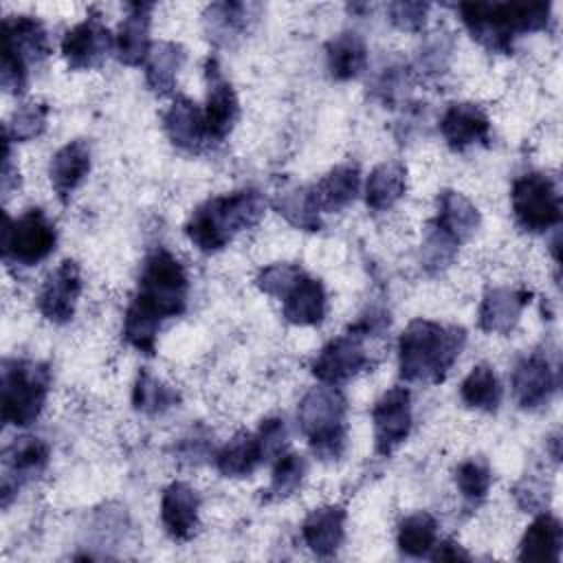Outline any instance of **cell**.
<instances>
[{
    "label": "cell",
    "instance_id": "40",
    "mask_svg": "<svg viewBox=\"0 0 563 563\" xmlns=\"http://www.w3.org/2000/svg\"><path fill=\"white\" fill-rule=\"evenodd\" d=\"M493 484V473L488 464L479 457H468L457 464L455 468V486L460 495L468 504H479L486 499Z\"/></svg>",
    "mask_w": 563,
    "mask_h": 563
},
{
    "label": "cell",
    "instance_id": "16",
    "mask_svg": "<svg viewBox=\"0 0 563 563\" xmlns=\"http://www.w3.org/2000/svg\"><path fill=\"white\" fill-rule=\"evenodd\" d=\"M161 521L174 541H189L200 526V495L187 482H172L161 495Z\"/></svg>",
    "mask_w": 563,
    "mask_h": 563
},
{
    "label": "cell",
    "instance_id": "33",
    "mask_svg": "<svg viewBox=\"0 0 563 563\" xmlns=\"http://www.w3.org/2000/svg\"><path fill=\"white\" fill-rule=\"evenodd\" d=\"M460 398L466 407L493 413L499 409L504 398V387L488 363L475 365L460 385Z\"/></svg>",
    "mask_w": 563,
    "mask_h": 563
},
{
    "label": "cell",
    "instance_id": "4",
    "mask_svg": "<svg viewBox=\"0 0 563 563\" xmlns=\"http://www.w3.org/2000/svg\"><path fill=\"white\" fill-rule=\"evenodd\" d=\"M457 11L475 42L506 55L519 35L543 31L552 20L548 2H464Z\"/></svg>",
    "mask_w": 563,
    "mask_h": 563
},
{
    "label": "cell",
    "instance_id": "2",
    "mask_svg": "<svg viewBox=\"0 0 563 563\" xmlns=\"http://www.w3.org/2000/svg\"><path fill=\"white\" fill-rule=\"evenodd\" d=\"M464 345V328L413 319L398 339L400 378L407 383H442Z\"/></svg>",
    "mask_w": 563,
    "mask_h": 563
},
{
    "label": "cell",
    "instance_id": "15",
    "mask_svg": "<svg viewBox=\"0 0 563 563\" xmlns=\"http://www.w3.org/2000/svg\"><path fill=\"white\" fill-rule=\"evenodd\" d=\"M81 295V268L75 260H64L42 284L37 310L51 323H68L75 317Z\"/></svg>",
    "mask_w": 563,
    "mask_h": 563
},
{
    "label": "cell",
    "instance_id": "17",
    "mask_svg": "<svg viewBox=\"0 0 563 563\" xmlns=\"http://www.w3.org/2000/svg\"><path fill=\"white\" fill-rule=\"evenodd\" d=\"M440 134L453 152H464L473 145H486L490 141V121L488 114L475 103H451L440 119Z\"/></svg>",
    "mask_w": 563,
    "mask_h": 563
},
{
    "label": "cell",
    "instance_id": "24",
    "mask_svg": "<svg viewBox=\"0 0 563 563\" xmlns=\"http://www.w3.org/2000/svg\"><path fill=\"white\" fill-rule=\"evenodd\" d=\"M282 312L292 325H319L328 312V295L321 279L303 273L292 290L282 299Z\"/></svg>",
    "mask_w": 563,
    "mask_h": 563
},
{
    "label": "cell",
    "instance_id": "41",
    "mask_svg": "<svg viewBox=\"0 0 563 563\" xmlns=\"http://www.w3.org/2000/svg\"><path fill=\"white\" fill-rule=\"evenodd\" d=\"M306 271L299 266V264H292V262H277V264H271L266 268H262L255 277V284L262 292L275 297V299H284L292 286L301 279Z\"/></svg>",
    "mask_w": 563,
    "mask_h": 563
},
{
    "label": "cell",
    "instance_id": "10",
    "mask_svg": "<svg viewBox=\"0 0 563 563\" xmlns=\"http://www.w3.org/2000/svg\"><path fill=\"white\" fill-rule=\"evenodd\" d=\"M411 394L407 387L396 385L387 389L372 407L374 427V449L378 455L389 457L411 431Z\"/></svg>",
    "mask_w": 563,
    "mask_h": 563
},
{
    "label": "cell",
    "instance_id": "19",
    "mask_svg": "<svg viewBox=\"0 0 563 563\" xmlns=\"http://www.w3.org/2000/svg\"><path fill=\"white\" fill-rule=\"evenodd\" d=\"M150 2H132L128 4L125 18L121 20L117 35H114V53L117 59L125 66H141L145 64L152 42H150V22H152Z\"/></svg>",
    "mask_w": 563,
    "mask_h": 563
},
{
    "label": "cell",
    "instance_id": "13",
    "mask_svg": "<svg viewBox=\"0 0 563 563\" xmlns=\"http://www.w3.org/2000/svg\"><path fill=\"white\" fill-rule=\"evenodd\" d=\"M114 48V37L99 13H88L62 37V55L73 70H90L103 64Z\"/></svg>",
    "mask_w": 563,
    "mask_h": 563
},
{
    "label": "cell",
    "instance_id": "7",
    "mask_svg": "<svg viewBox=\"0 0 563 563\" xmlns=\"http://www.w3.org/2000/svg\"><path fill=\"white\" fill-rule=\"evenodd\" d=\"M48 387V365L26 358H7L2 363V422L11 427L33 424L44 409Z\"/></svg>",
    "mask_w": 563,
    "mask_h": 563
},
{
    "label": "cell",
    "instance_id": "42",
    "mask_svg": "<svg viewBox=\"0 0 563 563\" xmlns=\"http://www.w3.org/2000/svg\"><path fill=\"white\" fill-rule=\"evenodd\" d=\"M389 22L407 33H418L427 24L429 4L427 2H391L387 7Z\"/></svg>",
    "mask_w": 563,
    "mask_h": 563
},
{
    "label": "cell",
    "instance_id": "6",
    "mask_svg": "<svg viewBox=\"0 0 563 563\" xmlns=\"http://www.w3.org/2000/svg\"><path fill=\"white\" fill-rule=\"evenodd\" d=\"M51 53V42L44 24L33 15H9L2 22V64L0 81L7 92L20 95L26 90L29 70Z\"/></svg>",
    "mask_w": 563,
    "mask_h": 563
},
{
    "label": "cell",
    "instance_id": "12",
    "mask_svg": "<svg viewBox=\"0 0 563 563\" xmlns=\"http://www.w3.org/2000/svg\"><path fill=\"white\" fill-rule=\"evenodd\" d=\"M205 79H207V103H205V128L209 145L222 143L240 119V101L231 81L222 75L220 64L209 57L205 62Z\"/></svg>",
    "mask_w": 563,
    "mask_h": 563
},
{
    "label": "cell",
    "instance_id": "9",
    "mask_svg": "<svg viewBox=\"0 0 563 563\" xmlns=\"http://www.w3.org/2000/svg\"><path fill=\"white\" fill-rule=\"evenodd\" d=\"M510 205L517 224L528 233H543L561 222V194L552 176L528 172L512 183Z\"/></svg>",
    "mask_w": 563,
    "mask_h": 563
},
{
    "label": "cell",
    "instance_id": "36",
    "mask_svg": "<svg viewBox=\"0 0 563 563\" xmlns=\"http://www.w3.org/2000/svg\"><path fill=\"white\" fill-rule=\"evenodd\" d=\"M275 209L297 229H303V231L321 229V211L314 202L310 187H295V189L282 191L275 200Z\"/></svg>",
    "mask_w": 563,
    "mask_h": 563
},
{
    "label": "cell",
    "instance_id": "18",
    "mask_svg": "<svg viewBox=\"0 0 563 563\" xmlns=\"http://www.w3.org/2000/svg\"><path fill=\"white\" fill-rule=\"evenodd\" d=\"M532 292L526 288H510V286H495L486 290L477 323L488 334H508L521 319V312L530 303Z\"/></svg>",
    "mask_w": 563,
    "mask_h": 563
},
{
    "label": "cell",
    "instance_id": "1",
    "mask_svg": "<svg viewBox=\"0 0 563 563\" xmlns=\"http://www.w3.org/2000/svg\"><path fill=\"white\" fill-rule=\"evenodd\" d=\"M189 299V277L167 249L152 251L141 268L139 288L123 317V339L152 356L163 321L180 317Z\"/></svg>",
    "mask_w": 563,
    "mask_h": 563
},
{
    "label": "cell",
    "instance_id": "14",
    "mask_svg": "<svg viewBox=\"0 0 563 563\" xmlns=\"http://www.w3.org/2000/svg\"><path fill=\"white\" fill-rule=\"evenodd\" d=\"M48 444L35 435L15 438L2 451V506L11 501V497L33 482L48 464Z\"/></svg>",
    "mask_w": 563,
    "mask_h": 563
},
{
    "label": "cell",
    "instance_id": "37",
    "mask_svg": "<svg viewBox=\"0 0 563 563\" xmlns=\"http://www.w3.org/2000/svg\"><path fill=\"white\" fill-rule=\"evenodd\" d=\"M308 471V462L303 455L299 453H279L277 462L273 466V475H271V484L266 488L268 499H288L292 497L299 486L303 484Z\"/></svg>",
    "mask_w": 563,
    "mask_h": 563
},
{
    "label": "cell",
    "instance_id": "31",
    "mask_svg": "<svg viewBox=\"0 0 563 563\" xmlns=\"http://www.w3.org/2000/svg\"><path fill=\"white\" fill-rule=\"evenodd\" d=\"M563 545L561 521L548 512L539 515L519 541L521 561H559Z\"/></svg>",
    "mask_w": 563,
    "mask_h": 563
},
{
    "label": "cell",
    "instance_id": "21",
    "mask_svg": "<svg viewBox=\"0 0 563 563\" xmlns=\"http://www.w3.org/2000/svg\"><path fill=\"white\" fill-rule=\"evenodd\" d=\"M163 128L169 141L185 152H202L209 145L205 114L198 103L187 97H176L163 114Z\"/></svg>",
    "mask_w": 563,
    "mask_h": 563
},
{
    "label": "cell",
    "instance_id": "30",
    "mask_svg": "<svg viewBox=\"0 0 563 563\" xmlns=\"http://www.w3.org/2000/svg\"><path fill=\"white\" fill-rule=\"evenodd\" d=\"M187 51L178 42H156L145 59V81L152 92L169 95L176 88V77L185 66Z\"/></svg>",
    "mask_w": 563,
    "mask_h": 563
},
{
    "label": "cell",
    "instance_id": "3",
    "mask_svg": "<svg viewBox=\"0 0 563 563\" xmlns=\"http://www.w3.org/2000/svg\"><path fill=\"white\" fill-rule=\"evenodd\" d=\"M266 213V198L260 189L244 187L231 194L207 198L185 222V235L202 253L222 251L238 233L255 227Z\"/></svg>",
    "mask_w": 563,
    "mask_h": 563
},
{
    "label": "cell",
    "instance_id": "45",
    "mask_svg": "<svg viewBox=\"0 0 563 563\" xmlns=\"http://www.w3.org/2000/svg\"><path fill=\"white\" fill-rule=\"evenodd\" d=\"M13 185H20V174L18 169L13 172V161H11V141L4 139V167H2V191L4 196L11 194Z\"/></svg>",
    "mask_w": 563,
    "mask_h": 563
},
{
    "label": "cell",
    "instance_id": "29",
    "mask_svg": "<svg viewBox=\"0 0 563 563\" xmlns=\"http://www.w3.org/2000/svg\"><path fill=\"white\" fill-rule=\"evenodd\" d=\"M325 66L336 81H350L367 68L365 40L354 31H343L325 46Z\"/></svg>",
    "mask_w": 563,
    "mask_h": 563
},
{
    "label": "cell",
    "instance_id": "11",
    "mask_svg": "<svg viewBox=\"0 0 563 563\" xmlns=\"http://www.w3.org/2000/svg\"><path fill=\"white\" fill-rule=\"evenodd\" d=\"M367 367H372V358L365 347V336L356 330H350L325 343L312 361L310 369L321 383L341 385Z\"/></svg>",
    "mask_w": 563,
    "mask_h": 563
},
{
    "label": "cell",
    "instance_id": "28",
    "mask_svg": "<svg viewBox=\"0 0 563 563\" xmlns=\"http://www.w3.org/2000/svg\"><path fill=\"white\" fill-rule=\"evenodd\" d=\"M407 191V167L398 161L376 165L365 180V205L376 211H389Z\"/></svg>",
    "mask_w": 563,
    "mask_h": 563
},
{
    "label": "cell",
    "instance_id": "25",
    "mask_svg": "<svg viewBox=\"0 0 563 563\" xmlns=\"http://www.w3.org/2000/svg\"><path fill=\"white\" fill-rule=\"evenodd\" d=\"M479 222H482L479 209L464 194L455 189H444L438 196V211L431 224L438 227L457 244L466 242L479 229Z\"/></svg>",
    "mask_w": 563,
    "mask_h": 563
},
{
    "label": "cell",
    "instance_id": "27",
    "mask_svg": "<svg viewBox=\"0 0 563 563\" xmlns=\"http://www.w3.org/2000/svg\"><path fill=\"white\" fill-rule=\"evenodd\" d=\"M266 462L262 442L257 431H240L235 433L218 453H216V468L222 477H249L260 464Z\"/></svg>",
    "mask_w": 563,
    "mask_h": 563
},
{
    "label": "cell",
    "instance_id": "39",
    "mask_svg": "<svg viewBox=\"0 0 563 563\" xmlns=\"http://www.w3.org/2000/svg\"><path fill=\"white\" fill-rule=\"evenodd\" d=\"M460 244L451 240L446 233H442L431 222L427 224L424 240L420 244V264L427 273H442L449 268L457 255Z\"/></svg>",
    "mask_w": 563,
    "mask_h": 563
},
{
    "label": "cell",
    "instance_id": "20",
    "mask_svg": "<svg viewBox=\"0 0 563 563\" xmlns=\"http://www.w3.org/2000/svg\"><path fill=\"white\" fill-rule=\"evenodd\" d=\"M556 389L554 369L543 354H530L521 358L512 374V394L521 409H539Z\"/></svg>",
    "mask_w": 563,
    "mask_h": 563
},
{
    "label": "cell",
    "instance_id": "38",
    "mask_svg": "<svg viewBox=\"0 0 563 563\" xmlns=\"http://www.w3.org/2000/svg\"><path fill=\"white\" fill-rule=\"evenodd\" d=\"M48 121V106L44 101H24L20 103L11 119L4 125V139L11 143H22V141H33L46 130Z\"/></svg>",
    "mask_w": 563,
    "mask_h": 563
},
{
    "label": "cell",
    "instance_id": "8",
    "mask_svg": "<svg viewBox=\"0 0 563 563\" xmlns=\"http://www.w3.org/2000/svg\"><path fill=\"white\" fill-rule=\"evenodd\" d=\"M57 244V229L42 209H26L18 218H4L2 257L9 266H35Z\"/></svg>",
    "mask_w": 563,
    "mask_h": 563
},
{
    "label": "cell",
    "instance_id": "22",
    "mask_svg": "<svg viewBox=\"0 0 563 563\" xmlns=\"http://www.w3.org/2000/svg\"><path fill=\"white\" fill-rule=\"evenodd\" d=\"M90 163H92L90 145L81 139L68 141L53 154L48 165V178H51L53 191L64 205L70 200L73 191L86 180L90 172Z\"/></svg>",
    "mask_w": 563,
    "mask_h": 563
},
{
    "label": "cell",
    "instance_id": "34",
    "mask_svg": "<svg viewBox=\"0 0 563 563\" xmlns=\"http://www.w3.org/2000/svg\"><path fill=\"white\" fill-rule=\"evenodd\" d=\"M396 543L405 556H427L438 543V521L424 510L407 515L398 523Z\"/></svg>",
    "mask_w": 563,
    "mask_h": 563
},
{
    "label": "cell",
    "instance_id": "23",
    "mask_svg": "<svg viewBox=\"0 0 563 563\" xmlns=\"http://www.w3.org/2000/svg\"><path fill=\"white\" fill-rule=\"evenodd\" d=\"M345 508L336 504L312 508L301 523V539L317 556H332L345 537Z\"/></svg>",
    "mask_w": 563,
    "mask_h": 563
},
{
    "label": "cell",
    "instance_id": "43",
    "mask_svg": "<svg viewBox=\"0 0 563 563\" xmlns=\"http://www.w3.org/2000/svg\"><path fill=\"white\" fill-rule=\"evenodd\" d=\"M266 460L277 457L286 444V424L282 418H266L257 429Z\"/></svg>",
    "mask_w": 563,
    "mask_h": 563
},
{
    "label": "cell",
    "instance_id": "44",
    "mask_svg": "<svg viewBox=\"0 0 563 563\" xmlns=\"http://www.w3.org/2000/svg\"><path fill=\"white\" fill-rule=\"evenodd\" d=\"M433 561H466L468 554L453 541H442L433 545V552H429Z\"/></svg>",
    "mask_w": 563,
    "mask_h": 563
},
{
    "label": "cell",
    "instance_id": "35",
    "mask_svg": "<svg viewBox=\"0 0 563 563\" xmlns=\"http://www.w3.org/2000/svg\"><path fill=\"white\" fill-rule=\"evenodd\" d=\"M180 402V396L174 387L150 374L147 369H141L136 374L134 387H132V405L136 411L145 416H161L176 407Z\"/></svg>",
    "mask_w": 563,
    "mask_h": 563
},
{
    "label": "cell",
    "instance_id": "32",
    "mask_svg": "<svg viewBox=\"0 0 563 563\" xmlns=\"http://www.w3.org/2000/svg\"><path fill=\"white\" fill-rule=\"evenodd\" d=\"M251 4L244 2H216L202 13V24L216 44H229L242 37L251 22Z\"/></svg>",
    "mask_w": 563,
    "mask_h": 563
},
{
    "label": "cell",
    "instance_id": "5",
    "mask_svg": "<svg viewBox=\"0 0 563 563\" xmlns=\"http://www.w3.org/2000/svg\"><path fill=\"white\" fill-rule=\"evenodd\" d=\"M347 402L336 385L321 383L303 394L297 407V422L312 453L323 462H334L347 446Z\"/></svg>",
    "mask_w": 563,
    "mask_h": 563
},
{
    "label": "cell",
    "instance_id": "26",
    "mask_svg": "<svg viewBox=\"0 0 563 563\" xmlns=\"http://www.w3.org/2000/svg\"><path fill=\"white\" fill-rule=\"evenodd\" d=\"M321 213L341 211L354 202L361 191V172L354 163H343L330 169L317 185L310 187Z\"/></svg>",
    "mask_w": 563,
    "mask_h": 563
}]
</instances>
